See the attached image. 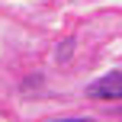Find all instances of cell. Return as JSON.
I'll list each match as a JSON object with an SVG mask.
<instances>
[{"label": "cell", "instance_id": "2", "mask_svg": "<svg viewBox=\"0 0 122 122\" xmlns=\"http://www.w3.org/2000/svg\"><path fill=\"white\" fill-rule=\"evenodd\" d=\"M67 55H71V42H61V48H58V61L67 58Z\"/></svg>", "mask_w": 122, "mask_h": 122}, {"label": "cell", "instance_id": "1", "mask_svg": "<svg viewBox=\"0 0 122 122\" xmlns=\"http://www.w3.org/2000/svg\"><path fill=\"white\" fill-rule=\"evenodd\" d=\"M87 97L103 100V103L122 100V71H109V74H103L100 80H93V84L87 87Z\"/></svg>", "mask_w": 122, "mask_h": 122}]
</instances>
